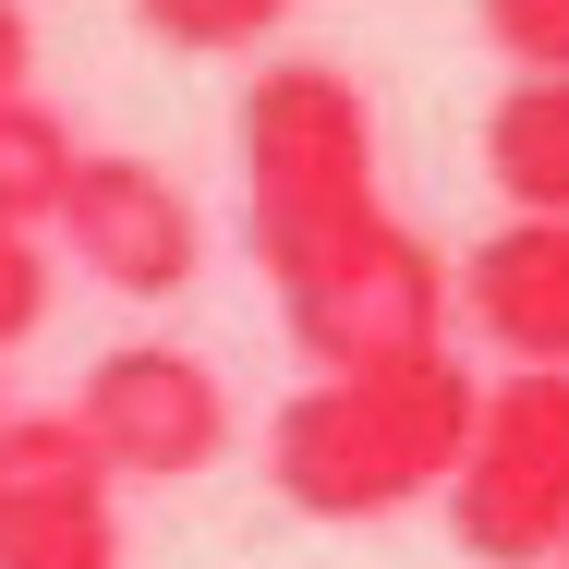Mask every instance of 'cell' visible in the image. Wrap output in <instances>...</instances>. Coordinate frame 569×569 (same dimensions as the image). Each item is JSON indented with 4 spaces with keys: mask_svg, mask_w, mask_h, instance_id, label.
Returning a JSON list of instances; mask_svg holds the SVG:
<instances>
[{
    "mask_svg": "<svg viewBox=\"0 0 569 569\" xmlns=\"http://www.w3.org/2000/svg\"><path fill=\"white\" fill-rule=\"evenodd\" d=\"M449 533L472 569H558L569 546V376H497L449 460Z\"/></svg>",
    "mask_w": 569,
    "mask_h": 569,
    "instance_id": "obj_3",
    "label": "cell"
},
{
    "mask_svg": "<svg viewBox=\"0 0 569 569\" xmlns=\"http://www.w3.org/2000/svg\"><path fill=\"white\" fill-rule=\"evenodd\" d=\"M37 86V24H24V0H0V98H24Z\"/></svg>",
    "mask_w": 569,
    "mask_h": 569,
    "instance_id": "obj_14",
    "label": "cell"
},
{
    "mask_svg": "<svg viewBox=\"0 0 569 569\" xmlns=\"http://www.w3.org/2000/svg\"><path fill=\"white\" fill-rule=\"evenodd\" d=\"M449 303L509 376H569V219H497L460 254Z\"/></svg>",
    "mask_w": 569,
    "mask_h": 569,
    "instance_id": "obj_8",
    "label": "cell"
},
{
    "mask_svg": "<svg viewBox=\"0 0 569 569\" xmlns=\"http://www.w3.org/2000/svg\"><path fill=\"white\" fill-rule=\"evenodd\" d=\"M0 569H121V485L73 412H0Z\"/></svg>",
    "mask_w": 569,
    "mask_h": 569,
    "instance_id": "obj_7",
    "label": "cell"
},
{
    "mask_svg": "<svg viewBox=\"0 0 569 569\" xmlns=\"http://www.w3.org/2000/svg\"><path fill=\"white\" fill-rule=\"evenodd\" d=\"M485 376L460 351H412V363H351L316 376L303 400H279L267 425V485L303 521H400L412 497L449 485L460 437H472Z\"/></svg>",
    "mask_w": 569,
    "mask_h": 569,
    "instance_id": "obj_1",
    "label": "cell"
},
{
    "mask_svg": "<svg viewBox=\"0 0 569 569\" xmlns=\"http://www.w3.org/2000/svg\"><path fill=\"white\" fill-rule=\"evenodd\" d=\"M279 316H291V351L316 376L449 351V254L425 230H400V219H363L351 242H328L316 267L279 279Z\"/></svg>",
    "mask_w": 569,
    "mask_h": 569,
    "instance_id": "obj_4",
    "label": "cell"
},
{
    "mask_svg": "<svg viewBox=\"0 0 569 569\" xmlns=\"http://www.w3.org/2000/svg\"><path fill=\"white\" fill-rule=\"evenodd\" d=\"M73 121L49 110L37 86L24 98H0V230H49L61 219V182H73Z\"/></svg>",
    "mask_w": 569,
    "mask_h": 569,
    "instance_id": "obj_10",
    "label": "cell"
},
{
    "mask_svg": "<svg viewBox=\"0 0 569 569\" xmlns=\"http://www.w3.org/2000/svg\"><path fill=\"white\" fill-rule=\"evenodd\" d=\"M363 219H388L363 86L340 61H267L242 86V230H254V267L291 279L328 242H351Z\"/></svg>",
    "mask_w": 569,
    "mask_h": 569,
    "instance_id": "obj_2",
    "label": "cell"
},
{
    "mask_svg": "<svg viewBox=\"0 0 569 569\" xmlns=\"http://www.w3.org/2000/svg\"><path fill=\"white\" fill-rule=\"evenodd\" d=\"M73 437L110 460V485H194L230 460V376L182 340H121L73 388Z\"/></svg>",
    "mask_w": 569,
    "mask_h": 569,
    "instance_id": "obj_5",
    "label": "cell"
},
{
    "mask_svg": "<svg viewBox=\"0 0 569 569\" xmlns=\"http://www.w3.org/2000/svg\"><path fill=\"white\" fill-rule=\"evenodd\" d=\"M133 24L158 49H182V61H242V49H267L291 24V0H133Z\"/></svg>",
    "mask_w": 569,
    "mask_h": 569,
    "instance_id": "obj_11",
    "label": "cell"
},
{
    "mask_svg": "<svg viewBox=\"0 0 569 569\" xmlns=\"http://www.w3.org/2000/svg\"><path fill=\"white\" fill-rule=\"evenodd\" d=\"M485 170L509 219H569V73H509V98L485 110Z\"/></svg>",
    "mask_w": 569,
    "mask_h": 569,
    "instance_id": "obj_9",
    "label": "cell"
},
{
    "mask_svg": "<svg viewBox=\"0 0 569 569\" xmlns=\"http://www.w3.org/2000/svg\"><path fill=\"white\" fill-rule=\"evenodd\" d=\"M61 242H73V267L121 291V303H170V291H194V267H207V219H194V194L158 170V158H73V182H61Z\"/></svg>",
    "mask_w": 569,
    "mask_h": 569,
    "instance_id": "obj_6",
    "label": "cell"
},
{
    "mask_svg": "<svg viewBox=\"0 0 569 569\" xmlns=\"http://www.w3.org/2000/svg\"><path fill=\"white\" fill-rule=\"evenodd\" d=\"M485 37L509 49V73H569V0H485Z\"/></svg>",
    "mask_w": 569,
    "mask_h": 569,
    "instance_id": "obj_12",
    "label": "cell"
},
{
    "mask_svg": "<svg viewBox=\"0 0 569 569\" xmlns=\"http://www.w3.org/2000/svg\"><path fill=\"white\" fill-rule=\"evenodd\" d=\"M558 569H569V546H558Z\"/></svg>",
    "mask_w": 569,
    "mask_h": 569,
    "instance_id": "obj_15",
    "label": "cell"
},
{
    "mask_svg": "<svg viewBox=\"0 0 569 569\" xmlns=\"http://www.w3.org/2000/svg\"><path fill=\"white\" fill-rule=\"evenodd\" d=\"M37 328H49V242L0 230V351H24Z\"/></svg>",
    "mask_w": 569,
    "mask_h": 569,
    "instance_id": "obj_13",
    "label": "cell"
}]
</instances>
